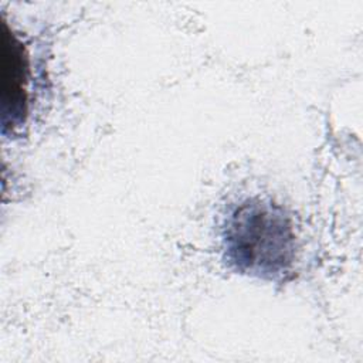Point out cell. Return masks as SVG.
<instances>
[{"mask_svg":"<svg viewBox=\"0 0 363 363\" xmlns=\"http://www.w3.org/2000/svg\"><path fill=\"white\" fill-rule=\"evenodd\" d=\"M28 55L24 44L3 23L1 34V123L3 132L24 123L28 113Z\"/></svg>","mask_w":363,"mask_h":363,"instance_id":"7a4b0ae2","label":"cell"},{"mask_svg":"<svg viewBox=\"0 0 363 363\" xmlns=\"http://www.w3.org/2000/svg\"><path fill=\"white\" fill-rule=\"evenodd\" d=\"M224 251L241 274L278 279L295 259V231L291 217L272 201L248 199L230 214L224 228Z\"/></svg>","mask_w":363,"mask_h":363,"instance_id":"6da1fadb","label":"cell"}]
</instances>
